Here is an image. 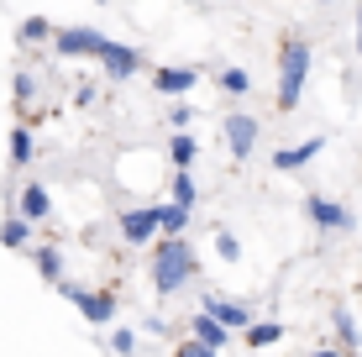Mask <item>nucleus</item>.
Wrapping results in <instances>:
<instances>
[{
  "label": "nucleus",
  "instance_id": "obj_1",
  "mask_svg": "<svg viewBox=\"0 0 362 357\" xmlns=\"http://www.w3.org/2000/svg\"><path fill=\"white\" fill-rule=\"evenodd\" d=\"M147 263H153V289L163 294V300H168V294H179V289H189V279L199 274L189 237H158Z\"/></svg>",
  "mask_w": 362,
  "mask_h": 357
},
{
  "label": "nucleus",
  "instance_id": "obj_2",
  "mask_svg": "<svg viewBox=\"0 0 362 357\" xmlns=\"http://www.w3.org/2000/svg\"><path fill=\"white\" fill-rule=\"evenodd\" d=\"M305 79H310V42L305 37H289L279 47V95H273V105L294 110L299 95H305Z\"/></svg>",
  "mask_w": 362,
  "mask_h": 357
},
{
  "label": "nucleus",
  "instance_id": "obj_3",
  "mask_svg": "<svg viewBox=\"0 0 362 357\" xmlns=\"http://www.w3.org/2000/svg\"><path fill=\"white\" fill-rule=\"evenodd\" d=\"M121 237L132 242V247H153L158 237H163V216H158V205H132V211L116 216Z\"/></svg>",
  "mask_w": 362,
  "mask_h": 357
},
{
  "label": "nucleus",
  "instance_id": "obj_4",
  "mask_svg": "<svg viewBox=\"0 0 362 357\" xmlns=\"http://www.w3.org/2000/svg\"><path fill=\"white\" fill-rule=\"evenodd\" d=\"M58 294L79 305V315L90 326H110V321H116V300H110L105 289H79V284H69V279H58Z\"/></svg>",
  "mask_w": 362,
  "mask_h": 357
},
{
  "label": "nucleus",
  "instance_id": "obj_5",
  "mask_svg": "<svg viewBox=\"0 0 362 357\" xmlns=\"http://www.w3.org/2000/svg\"><path fill=\"white\" fill-rule=\"evenodd\" d=\"M305 216H310V226L326 231V237H341V231L357 226V216L346 211L341 200H326V194H310V200H305Z\"/></svg>",
  "mask_w": 362,
  "mask_h": 357
},
{
  "label": "nucleus",
  "instance_id": "obj_6",
  "mask_svg": "<svg viewBox=\"0 0 362 357\" xmlns=\"http://www.w3.org/2000/svg\"><path fill=\"white\" fill-rule=\"evenodd\" d=\"M100 69H105V79H136V74H142V53H136V47H127V42H110V37H105V42H100Z\"/></svg>",
  "mask_w": 362,
  "mask_h": 357
},
{
  "label": "nucleus",
  "instance_id": "obj_7",
  "mask_svg": "<svg viewBox=\"0 0 362 357\" xmlns=\"http://www.w3.org/2000/svg\"><path fill=\"white\" fill-rule=\"evenodd\" d=\"M100 42H105V37L90 32V27H58L53 53H58V58H95V53H100Z\"/></svg>",
  "mask_w": 362,
  "mask_h": 357
},
{
  "label": "nucleus",
  "instance_id": "obj_8",
  "mask_svg": "<svg viewBox=\"0 0 362 357\" xmlns=\"http://www.w3.org/2000/svg\"><path fill=\"white\" fill-rule=\"evenodd\" d=\"M320 153H326V137L315 131V137H305V142L284 147V153H273V168H279V174H299V168H310Z\"/></svg>",
  "mask_w": 362,
  "mask_h": 357
},
{
  "label": "nucleus",
  "instance_id": "obj_9",
  "mask_svg": "<svg viewBox=\"0 0 362 357\" xmlns=\"http://www.w3.org/2000/svg\"><path fill=\"white\" fill-rule=\"evenodd\" d=\"M257 116H242V110H236V116H226V147H231V158L236 163H242V158H252V147H257Z\"/></svg>",
  "mask_w": 362,
  "mask_h": 357
},
{
  "label": "nucleus",
  "instance_id": "obj_10",
  "mask_svg": "<svg viewBox=\"0 0 362 357\" xmlns=\"http://www.w3.org/2000/svg\"><path fill=\"white\" fill-rule=\"evenodd\" d=\"M199 84V74L194 69H184V64H163V69H153V90L158 95H168V100H184Z\"/></svg>",
  "mask_w": 362,
  "mask_h": 357
},
{
  "label": "nucleus",
  "instance_id": "obj_11",
  "mask_svg": "<svg viewBox=\"0 0 362 357\" xmlns=\"http://www.w3.org/2000/svg\"><path fill=\"white\" fill-rule=\"evenodd\" d=\"M199 310L216 315V321L231 326V331H247V326H252V310H247V305H236V300H226V294H205V300H199Z\"/></svg>",
  "mask_w": 362,
  "mask_h": 357
},
{
  "label": "nucleus",
  "instance_id": "obj_12",
  "mask_svg": "<svg viewBox=\"0 0 362 357\" xmlns=\"http://www.w3.org/2000/svg\"><path fill=\"white\" fill-rule=\"evenodd\" d=\"M0 247H6V252H27L32 247V221L11 211L6 221H0Z\"/></svg>",
  "mask_w": 362,
  "mask_h": 357
},
{
  "label": "nucleus",
  "instance_id": "obj_13",
  "mask_svg": "<svg viewBox=\"0 0 362 357\" xmlns=\"http://www.w3.org/2000/svg\"><path fill=\"white\" fill-rule=\"evenodd\" d=\"M21 216H27V221H47V216H53V194H47L37 179L21 184Z\"/></svg>",
  "mask_w": 362,
  "mask_h": 357
},
{
  "label": "nucleus",
  "instance_id": "obj_14",
  "mask_svg": "<svg viewBox=\"0 0 362 357\" xmlns=\"http://www.w3.org/2000/svg\"><path fill=\"white\" fill-rule=\"evenodd\" d=\"M189 336H199V341H205V347H226V341H231V326H221L216 321V315H205V310H199L194 315V321H189Z\"/></svg>",
  "mask_w": 362,
  "mask_h": 357
},
{
  "label": "nucleus",
  "instance_id": "obj_15",
  "mask_svg": "<svg viewBox=\"0 0 362 357\" xmlns=\"http://www.w3.org/2000/svg\"><path fill=\"white\" fill-rule=\"evenodd\" d=\"M194 158H199L194 131H173V137H168V163L173 168H194Z\"/></svg>",
  "mask_w": 362,
  "mask_h": 357
},
{
  "label": "nucleus",
  "instance_id": "obj_16",
  "mask_svg": "<svg viewBox=\"0 0 362 357\" xmlns=\"http://www.w3.org/2000/svg\"><path fill=\"white\" fill-rule=\"evenodd\" d=\"M242 341H247L252 352H263V347H279V341H284V326H279V321H252V326L242 331Z\"/></svg>",
  "mask_w": 362,
  "mask_h": 357
},
{
  "label": "nucleus",
  "instance_id": "obj_17",
  "mask_svg": "<svg viewBox=\"0 0 362 357\" xmlns=\"http://www.w3.org/2000/svg\"><path fill=\"white\" fill-rule=\"evenodd\" d=\"M32 263H37V274H42L47 284L64 279V252H58V247H32Z\"/></svg>",
  "mask_w": 362,
  "mask_h": 357
},
{
  "label": "nucleus",
  "instance_id": "obj_18",
  "mask_svg": "<svg viewBox=\"0 0 362 357\" xmlns=\"http://www.w3.org/2000/svg\"><path fill=\"white\" fill-rule=\"evenodd\" d=\"M32 153H37L32 127H11V163H16V168H27V163H32Z\"/></svg>",
  "mask_w": 362,
  "mask_h": 357
},
{
  "label": "nucleus",
  "instance_id": "obj_19",
  "mask_svg": "<svg viewBox=\"0 0 362 357\" xmlns=\"http://www.w3.org/2000/svg\"><path fill=\"white\" fill-rule=\"evenodd\" d=\"M158 216H163V237H184V231H189V216H194V211H184L179 200H168V205H158Z\"/></svg>",
  "mask_w": 362,
  "mask_h": 357
},
{
  "label": "nucleus",
  "instance_id": "obj_20",
  "mask_svg": "<svg viewBox=\"0 0 362 357\" xmlns=\"http://www.w3.org/2000/svg\"><path fill=\"white\" fill-rule=\"evenodd\" d=\"M173 200H179L184 211H194V205H199V184H194L189 168H173Z\"/></svg>",
  "mask_w": 362,
  "mask_h": 357
},
{
  "label": "nucleus",
  "instance_id": "obj_21",
  "mask_svg": "<svg viewBox=\"0 0 362 357\" xmlns=\"http://www.w3.org/2000/svg\"><path fill=\"white\" fill-rule=\"evenodd\" d=\"M221 90H226L231 100H242V95H252V74L236 69V64H226V69H221Z\"/></svg>",
  "mask_w": 362,
  "mask_h": 357
},
{
  "label": "nucleus",
  "instance_id": "obj_22",
  "mask_svg": "<svg viewBox=\"0 0 362 357\" xmlns=\"http://www.w3.org/2000/svg\"><path fill=\"white\" fill-rule=\"evenodd\" d=\"M331 331H336V347L357 352V321H352V310H336L331 315Z\"/></svg>",
  "mask_w": 362,
  "mask_h": 357
},
{
  "label": "nucleus",
  "instance_id": "obj_23",
  "mask_svg": "<svg viewBox=\"0 0 362 357\" xmlns=\"http://www.w3.org/2000/svg\"><path fill=\"white\" fill-rule=\"evenodd\" d=\"M53 37H58V27L47 16H27L21 21V42H53Z\"/></svg>",
  "mask_w": 362,
  "mask_h": 357
},
{
  "label": "nucleus",
  "instance_id": "obj_24",
  "mask_svg": "<svg viewBox=\"0 0 362 357\" xmlns=\"http://www.w3.org/2000/svg\"><path fill=\"white\" fill-rule=\"evenodd\" d=\"M11 95H16V105H27V100H32V95H37V79H32V74H27V69H21V74H16V79H11Z\"/></svg>",
  "mask_w": 362,
  "mask_h": 357
},
{
  "label": "nucleus",
  "instance_id": "obj_25",
  "mask_svg": "<svg viewBox=\"0 0 362 357\" xmlns=\"http://www.w3.org/2000/svg\"><path fill=\"white\" fill-rule=\"evenodd\" d=\"M110 352H116V357H132V352H136V331H127V326L110 331Z\"/></svg>",
  "mask_w": 362,
  "mask_h": 357
},
{
  "label": "nucleus",
  "instance_id": "obj_26",
  "mask_svg": "<svg viewBox=\"0 0 362 357\" xmlns=\"http://www.w3.org/2000/svg\"><path fill=\"white\" fill-rule=\"evenodd\" d=\"M216 252H221V257H226V263H236V257H242V242H236V237H231V231H226V226H221V231H216Z\"/></svg>",
  "mask_w": 362,
  "mask_h": 357
},
{
  "label": "nucleus",
  "instance_id": "obj_27",
  "mask_svg": "<svg viewBox=\"0 0 362 357\" xmlns=\"http://www.w3.org/2000/svg\"><path fill=\"white\" fill-rule=\"evenodd\" d=\"M173 357H216V347H205L199 336H184L179 347H173Z\"/></svg>",
  "mask_w": 362,
  "mask_h": 357
},
{
  "label": "nucleus",
  "instance_id": "obj_28",
  "mask_svg": "<svg viewBox=\"0 0 362 357\" xmlns=\"http://www.w3.org/2000/svg\"><path fill=\"white\" fill-rule=\"evenodd\" d=\"M189 121H194V105H189V100H173V110H168V127H173V131H184Z\"/></svg>",
  "mask_w": 362,
  "mask_h": 357
},
{
  "label": "nucleus",
  "instance_id": "obj_29",
  "mask_svg": "<svg viewBox=\"0 0 362 357\" xmlns=\"http://www.w3.org/2000/svg\"><path fill=\"white\" fill-rule=\"evenodd\" d=\"M95 95H100V84H79V90H74V105H95Z\"/></svg>",
  "mask_w": 362,
  "mask_h": 357
},
{
  "label": "nucleus",
  "instance_id": "obj_30",
  "mask_svg": "<svg viewBox=\"0 0 362 357\" xmlns=\"http://www.w3.org/2000/svg\"><path fill=\"white\" fill-rule=\"evenodd\" d=\"M310 357H352V352H346V347H315Z\"/></svg>",
  "mask_w": 362,
  "mask_h": 357
},
{
  "label": "nucleus",
  "instance_id": "obj_31",
  "mask_svg": "<svg viewBox=\"0 0 362 357\" xmlns=\"http://www.w3.org/2000/svg\"><path fill=\"white\" fill-rule=\"evenodd\" d=\"M357 58H362V0H357Z\"/></svg>",
  "mask_w": 362,
  "mask_h": 357
},
{
  "label": "nucleus",
  "instance_id": "obj_32",
  "mask_svg": "<svg viewBox=\"0 0 362 357\" xmlns=\"http://www.w3.org/2000/svg\"><path fill=\"white\" fill-rule=\"evenodd\" d=\"M95 6H105V0H95Z\"/></svg>",
  "mask_w": 362,
  "mask_h": 357
}]
</instances>
